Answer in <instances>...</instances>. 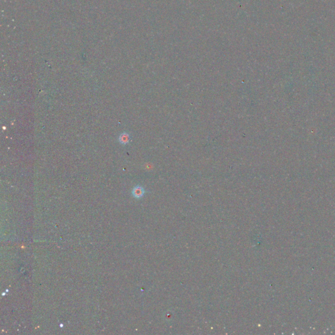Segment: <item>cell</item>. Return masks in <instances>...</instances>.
Wrapping results in <instances>:
<instances>
[{
	"label": "cell",
	"instance_id": "1",
	"mask_svg": "<svg viewBox=\"0 0 335 335\" xmlns=\"http://www.w3.org/2000/svg\"><path fill=\"white\" fill-rule=\"evenodd\" d=\"M145 189L144 188H143V187L141 186H136L135 187L132 191V195L134 197H135V198H141L143 196V195H145Z\"/></svg>",
	"mask_w": 335,
	"mask_h": 335
},
{
	"label": "cell",
	"instance_id": "2",
	"mask_svg": "<svg viewBox=\"0 0 335 335\" xmlns=\"http://www.w3.org/2000/svg\"><path fill=\"white\" fill-rule=\"evenodd\" d=\"M131 140V135L127 132H123L120 134L119 141L122 145H127Z\"/></svg>",
	"mask_w": 335,
	"mask_h": 335
}]
</instances>
